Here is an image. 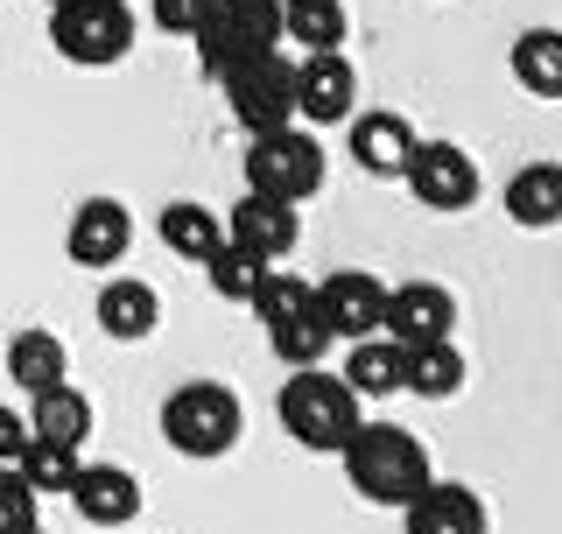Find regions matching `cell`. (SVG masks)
Listing matches in <instances>:
<instances>
[{
    "label": "cell",
    "mask_w": 562,
    "mask_h": 534,
    "mask_svg": "<svg viewBox=\"0 0 562 534\" xmlns=\"http://www.w3.org/2000/svg\"><path fill=\"white\" fill-rule=\"evenodd\" d=\"M345 478H351V492H359L366 507H408L422 486L436 478L429 465V450H422V436H408L401 422H359L345 443Z\"/></svg>",
    "instance_id": "6da1fadb"
},
{
    "label": "cell",
    "mask_w": 562,
    "mask_h": 534,
    "mask_svg": "<svg viewBox=\"0 0 562 534\" xmlns=\"http://www.w3.org/2000/svg\"><path fill=\"white\" fill-rule=\"evenodd\" d=\"M274 415L303 450H324V457H338L351 443V430L366 422L351 380L345 372H324V366H295L289 380H281V394H274Z\"/></svg>",
    "instance_id": "7a4b0ae2"
},
{
    "label": "cell",
    "mask_w": 562,
    "mask_h": 534,
    "mask_svg": "<svg viewBox=\"0 0 562 534\" xmlns=\"http://www.w3.org/2000/svg\"><path fill=\"white\" fill-rule=\"evenodd\" d=\"M239 436H246V408L225 380H183L162 401V443L183 457H204L211 465V457L239 450Z\"/></svg>",
    "instance_id": "3957f363"
},
{
    "label": "cell",
    "mask_w": 562,
    "mask_h": 534,
    "mask_svg": "<svg viewBox=\"0 0 562 534\" xmlns=\"http://www.w3.org/2000/svg\"><path fill=\"white\" fill-rule=\"evenodd\" d=\"M49 49L78 70H105L134 49V8L127 0H57L49 8Z\"/></svg>",
    "instance_id": "277c9868"
},
{
    "label": "cell",
    "mask_w": 562,
    "mask_h": 534,
    "mask_svg": "<svg viewBox=\"0 0 562 534\" xmlns=\"http://www.w3.org/2000/svg\"><path fill=\"white\" fill-rule=\"evenodd\" d=\"M324 141L303 134L289 120V127L274 134H254V148H246V190H260V198H281V204H310L316 190H324Z\"/></svg>",
    "instance_id": "5b68a950"
},
{
    "label": "cell",
    "mask_w": 562,
    "mask_h": 534,
    "mask_svg": "<svg viewBox=\"0 0 562 534\" xmlns=\"http://www.w3.org/2000/svg\"><path fill=\"white\" fill-rule=\"evenodd\" d=\"M190 43H198L204 78H225L233 64L260 57V49H281V0H225V8L204 14V29Z\"/></svg>",
    "instance_id": "8992f818"
},
{
    "label": "cell",
    "mask_w": 562,
    "mask_h": 534,
    "mask_svg": "<svg viewBox=\"0 0 562 534\" xmlns=\"http://www.w3.org/2000/svg\"><path fill=\"white\" fill-rule=\"evenodd\" d=\"M218 85H225V105H233V120L246 134H274L295 120V64L281 49H260V57L233 64Z\"/></svg>",
    "instance_id": "52a82bcc"
},
{
    "label": "cell",
    "mask_w": 562,
    "mask_h": 534,
    "mask_svg": "<svg viewBox=\"0 0 562 534\" xmlns=\"http://www.w3.org/2000/svg\"><path fill=\"white\" fill-rule=\"evenodd\" d=\"M401 183L415 190L422 211H471V204H479V190H485L479 183V163H471L457 141H422Z\"/></svg>",
    "instance_id": "ba28073f"
},
{
    "label": "cell",
    "mask_w": 562,
    "mask_h": 534,
    "mask_svg": "<svg viewBox=\"0 0 562 534\" xmlns=\"http://www.w3.org/2000/svg\"><path fill=\"white\" fill-rule=\"evenodd\" d=\"M351 105H359V70L345 49H316L295 64V120L310 127H351Z\"/></svg>",
    "instance_id": "9c48e42d"
},
{
    "label": "cell",
    "mask_w": 562,
    "mask_h": 534,
    "mask_svg": "<svg viewBox=\"0 0 562 534\" xmlns=\"http://www.w3.org/2000/svg\"><path fill=\"white\" fill-rule=\"evenodd\" d=\"M316 310L338 331V345H359V337L386 331V281L366 275V267H338V275L316 281Z\"/></svg>",
    "instance_id": "30bf717a"
},
{
    "label": "cell",
    "mask_w": 562,
    "mask_h": 534,
    "mask_svg": "<svg viewBox=\"0 0 562 534\" xmlns=\"http://www.w3.org/2000/svg\"><path fill=\"white\" fill-rule=\"evenodd\" d=\"M64 254L78 267H120L134 254V211L120 198H85L64 225Z\"/></svg>",
    "instance_id": "8fae6325"
},
{
    "label": "cell",
    "mask_w": 562,
    "mask_h": 534,
    "mask_svg": "<svg viewBox=\"0 0 562 534\" xmlns=\"http://www.w3.org/2000/svg\"><path fill=\"white\" fill-rule=\"evenodd\" d=\"M225 240L246 246V254H260V260H289L295 240H303V204H281V198L246 190V198L225 211Z\"/></svg>",
    "instance_id": "7c38bea8"
},
{
    "label": "cell",
    "mask_w": 562,
    "mask_h": 534,
    "mask_svg": "<svg viewBox=\"0 0 562 534\" xmlns=\"http://www.w3.org/2000/svg\"><path fill=\"white\" fill-rule=\"evenodd\" d=\"M386 337L401 345H436V337H457V296L443 281H401L386 289Z\"/></svg>",
    "instance_id": "4fadbf2b"
},
{
    "label": "cell",
    "mask_w": 562,
    "mask_h": 534,
    "mask_svg": "<svg viewBox=\"0 0 562 534\" xmlns=\"http://www.w3.org/2000/svg\"><path fill=\"white\" fill-rule=\"evenodd\" d=\"M401 534H492V513L471 486L457 478H429L408 507H401Z\"/></svg>",
    "instance_id": "5bb4252c"
},
{
    "label": "cell",
    "mask_w": 562,
    "mask_h": 534,
    "mask_svg": "<svg viewBox=\"0 0 562 534\" xmlns=\"http://www.w3.org/2000/svg\"><path fill=\"white\" fill-rule=\"evenodd\" d=\"M422 148V134L408 127L401 113H351V163L366 176H380V183H401Z\"/></svg>",
    "instance_id": "9a60e30c"
},
{
    "label": "cell",
    "mask_w": 562,
    "mask_h": 534,
    "mask_svg": "<svg viewBox=\"0 0 562 534\" xmlns=\"http://www.w3.org/2000/svg\"><path fill=\"white\" fill-rule=\"evenodd\" d=\"M70 507H78L92 527H127L134 513H140V478L127 465H78Z\"/></svg>",
    "instance_id": "2e32d148"
},
{
    "label": "cell",
    "mask_w": 562,
    "mask_h": 534,
    "mask_svg": "<svg viewBox=\"0 0 562 534\" xmlns=\"http://www.w3.org/2000/svg\"><path fill=\"white\" fill-rule=\"evenodd\" d=\"M92 316H99L105 337H120V345H140V337H155V324H162V296H155L140 275H113V281L99 289Z\"/></svg>",
    "instance_id": "e0dca14e"
},
{
    "label": "cell",
    "mask_w": 562,
    "mask_h": 534,
    "mask_svg": "<svg viewBox=\"0 0 562 534\" xmlns=\"http://www.w3.org/2000/svg\"><path fill=\"white\" fill-rule=\"evenodd\" d=\"M8 380L22 387V394H49V387H64L70 380V352H64V337L57 331H43V324H22L8 337Z\"/></svg>",
    "instance_id": "ac0fdd59"
},
{
    "label": "cell",
    "mask_w": 562,
    "mask_h": 534,
    "mask_svg": "<svg viewBox=\"0 0 562 534\" xmlns=\"http://www.w3.org/2000/svg\"><path fill=\"white\" fill-rule=\"evenodd\" d=\"M345 380H351V394H359V401L401 394V387H408V345H401V337H386V331L359 337V345H351V359H345Z\"/></svg>",
    "instance_id": "d6986e66"
},
{
    "label": "cell",
    "mask_w": 562,
    "mask_h": 534,
    "mask_svg": "<svg viewBox=\"0 0 562 534\" xmlns=\"http://www.w3.org/2000/svg\"><path fill=\"white\" fill-rule=\"evenodd\" d=\"M506 219H514L520 233H549V225H562V163L514 169V183H506Z\"/></svg>",
    "instance_id": "ffe728a7"
},
{
    "label": "cell",
    "mask_w": 562,
    "mask_h": 534,
    "mask_svg": "<svg viewBox=\"0 0 562 534\" xmlns=\"http://www.w3.org/2000/svg\"><path fill=\"white\" fill-rule=\"evenodd\" d=\"M155 233H162V246H169L176 260L204 267V260L225 246V219H218L211 204H190V198H176V204L162 211V225H155Z\"/></svg>",
    "instance_id": "44dd1931"
},
{
    "label": "cell",
    "mask_w": 562,
    "mask_h": 534,
    "mask_svg": "<svg viewBox=\"0 0 562 534\" xmlns=\"http://www.w3.org/2000/svg\"><path fill=\"white\" fill-rule=\"evenodd\" d=\"M506 64H514V85L535 99H562V29H520L514 49H506Z\"/></svg>",
    "instance_id": "7402d4cb"
},
{
    "label": "cell",
    "mask_w": 562,
    "mask_h": 534,
    "mask_svg": "<svg viewBox=\"0 0 562 534\" xmlns=\"http://www.w3.org/2000/svg\"><path fill=\"white\" fill-rule=\"evenodd\" d=\"M345 35H351L345 0H281V43H303V57L345 49Z\"/></svg>",
    "instance_id": "603a6c76"
},
{
    "label": "cell",
    "mask_w": 562,
    "mask_h": 534,
    "mask_svg": "<svg viewBox=\"0 0 562 534\" xmlns=\"http://www.w3.org/2000/svg\"><path fill=\"white\" fill-rule=\"evenodd\" d=\"M464 380H471V366H464V352H457V337H436V345L408 352V394L450 401V394H464Z\"/></svg>",
    "instance_id": "cb8c5ba5"
},
{
    "label": "cell",
    "mask_w": 562,
    "mask_h": 534,
    "mask_svg": "<svg viewBox=\"0 0 562 534\" xmlns=\"http://www.w3.org/2000/svg\"><path fill=\"white\" fill-rule=\"evenodd\" d=\"M338 345V331L324 324V310H295V316H281V324H268V352L281 366H324V352Z\"/></svg>",
    "instance_id": "d4e9b609"
},
{
    "label": "cell",
    "mask_w": 562,
    "mask_h": 534,
    "mask_svg": "<svg viewBox=\"0 0 562 534\" xmlns=\"http://www.w3.org/2000/svg\"><path fill=\"white\" fill-rule=\"evenodd\" d=\"M92 394H78V387H49V394H35V408H29V430L35 436H57V443H85L92 436Z\"/></svg>",
    "instance_id": "484cf974"
},
{
    "label": "cell",
    "mask_w": 562,
    "mask_h": 534,
    "mask_svg": "<svg viewBox=\"0 0 562 534\" xmlns=\"http://www.w3.org/2000/svg\"><path fill=\"white\" fill-rule=\"evenodd\" d=\"M268 267H274V260H260V254H246V246L225 240L218 254L204 260V275H211V296H218V302H246V310H254V296H260V281H268Z\"/></svg>",
    "instance_id": "4316f807"
},
{
    "label": "cell",
    "mask_w": 562,
    "mask_h": 534,
    "mask_svg": "<svg viewBox=\"0 0 562 534\" xmlns=\"http://www.w3.org/2000/svg\"><path fill=\"white\" fill-rule=\"evenodd\" d=\"M14 465L29 471V486H35V492H64V500H70V486H78V443L29 436V450L14 457Z\"/></svg>",
    "instance_id": "83f0119b"
},
{
    "label": "cell",
    "mask_w": 562,
    "mask_h": 534,
    "mask_svg": "<svg viewBox=\"0 0 562 534\" xmlns=\"http://www.w3.org/2000/svg\"><path fill=\"white\" fill-rule=\"evenodd\" d=\"M295 310H316V281H303L295 267H268V281H260V296H254V316H260V331L281 324V316H295Z\"/></svg>",
    "instance_id": "f1b7e54d"
},
{
    "label": "cell",
    "mask_w": 562,
    "mask_h": 534,
    "mask_svg": "<svg viewBox=\"0 0 562 534\" xmlns=\"http://www.w3.org/2000/svg\"><path fill=\"white\" fill-rule=\"evenodd\" d=\"M35 507H43V492L29 486V471L22 465H0V534L35 527Z\"/></svg>",
    "instance_id": "f546056e"
},
{
    "label": "cell",
    "mask_w": 562,
    "mask_h": 534,
    "mask_svg": "<svg viewBox=\"0 0 562 534\" xmlns=\"http://www.w3.org/2000/svg\"><path fill=\"white\" fill-rule=\"evenodd\" d=\"M211 8H225V0H155V29H162V35H183V43H190V35L204 29Z\"/></svg>",
    "instance_id": "4dcf8cb0"
},
{
    "label": "cell",
    "mask_w": 562,
    "mask_h": 534,
    "mask_svg": "<svg viewBox=\"0 0 562 534\" xmlns=\"http://www.w3.org/2000/svg\"><path fill=\"white\" fill-rule=\"evenodd\" d=\"M29 436H35V430H29V415H14V408L0 401V465H14V457L29 450Z\"/></svg>",
    "instance_id": "1f68e13d"
},
{
    "label": "cell",
    "mask_w": 562,
    "mask_h": 534,
    "mask_svg": "<svg viewBox=\"0 0 562 534\" xmlns=\"http://www.w3.org/2000/svg\"><path fill=\"white\" fill-rule=\"evenodd\" d=\"M22 534H43V527H22Z\"/></svg>",
    "instance_id": "d6a6232c"
},
{
    "label": "cell",
    "mask_w": 562,
    "mask_h": 534,
    "mask_svg": "<svg viewBox=\"0 0 562 534\" xmlns=\"http://www.w3.org/2000/svg\"><path fill=\"white\" fill-rule=\"evenodd\" d=\"M43 8H57V0H43Z\"/></svg>",
    "instance_id": "836d02e7"
}]
</instances>
